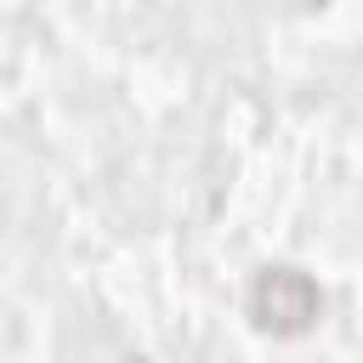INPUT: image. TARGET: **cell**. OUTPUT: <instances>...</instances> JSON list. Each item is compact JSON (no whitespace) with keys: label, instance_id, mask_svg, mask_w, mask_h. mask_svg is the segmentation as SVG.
<instances>
[{"label":"cell","instance_id":"obj_1","mask_svg":"<svg viewBox=\"0 0 363 363\" xmlns=\"http://www.w3.org/2000/svg\"><path fill=\"white\" fill-rule=\"evenodd\" d=\"M250 312L261 329L272 335H301L312 318H318V284L295 267H267L250 289Z\"/></svg>","mask_w":363,"mask_h":363}]
</instances>
